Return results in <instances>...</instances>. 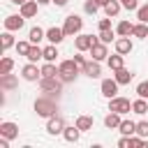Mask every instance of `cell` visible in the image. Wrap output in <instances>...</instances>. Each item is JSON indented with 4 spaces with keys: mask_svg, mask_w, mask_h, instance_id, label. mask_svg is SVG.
<instances>
[{
    "mask_svg": "<svg viewBox=\"0 0 148 148\" xmlns=\"http://www.w3.org/2000/svg\"><path fill=\"white\" fill-rule=\"evenodd\" d=\"M35 111H37V116H42V118H51V116H56V111H58L56 97L44 92L42 97L35 99Z\"/></svg>",
    "mask_w": 148,
    "mask_h": 148,
    "instance_id": "1",
    "label": "cell"
},
{
    "mask_svg": "<svg viewBox=\"0 0 148 148\" xmlns=\"http://www.w3.org/2000/svg\"><path fill=\"white\" fill-rule=\"evenodd\" d=\"M79 69H81V67H79L74 60H62V62L58 65V76H60L65 83H69V81H74V79H76Z\"/></svg>",
    "mask_w": 148,
    "mask_h": 148,
    "instance_id": "2",
    "label": "cell"
},
{
    "mask_svg": "<svg viewBox=\"0 0 148 148\" xmlns=\"http://www.w3.org/2000/svg\"><path fill=\"white\" fill-rule=\"evenodd\" d=\"M62 83H65V81H62L60 76H42V79H39V88H42L46 95H53V97L62 90Z\"/></svg>",
    "mask_w": 148,
    "mask_h": 148,
    "instance_id": "3",
    "label": "cell"
},
{
    "mask_svg": "<svg viewBox=\"0 0 148 148\" xmlns=\"http://www.w3.org/2000/svg\"><path fill=\"white\" fill-rule=\"evenodd\" d=\"M81 28H83V18H81L79 14H69V16L65 18L62 30H65V35H67V37H76V35L81 32Z\"/></svg>",
    "mask_w": 148,
    "mask_h": 148,
    "instance_id": "4",
    "label": "cell"
},
{
    "mask_svg": "<svg viewBox=\"0 0 148 148\" xmlns=\"http://www.w3.org/2000/svg\"><path fill=\"white\" fill-rule=\"evenodd\" d=\"M109 111H116V113H120V116H123V113H130V111H132V102H130L127 97H118V95H116V97L109 99Z\"/></svg>",
    "mask_w": 148,
    "mask_h": 148,
    "instance_id": "5",
    "label": "cell"
},
{
    "mask_svg": "<svg viewBox=\"0 0 148 148\" xmlns=\"http://www.w3.org/2000/svg\"><path fill=\"white\" fill-rule=\"evenodd\" d=\"M97 42H99V39H97V37H92V35H76L74 46H76V51H90Z\"/></svg>",
    "mask_w": 148,
    "mask_h": 148,
    "instance_id": "6",
    "label": "cell"
},
{
    "mask_svg": "<svg viewBox=\"0 0 148 148\" xmlns=\"http://www.w3.org/2000/svg\"><path fill=\"white\" fill-rule=\"evenodd\" d=\"M21 76H23L25 81H37V79H42V67H37L35 62H28V65L21 69Z\"/></svg>",
    "mask_w": 148,
    "mask_h": 148,
    "instance_id": "7",
    "label": "cell"
},
{
    "mask_svg": "<svg viewBox=\"0 0 148 148\" xmlns=\"http://www.w3.org/2000/svg\"><path fill=\"white\" fill-rule=\"evenodd\" d=\"M23 23H25V16H21V14H12V16H7L5 18V30H21L23 28Z\"/></svg>",
    "mask_w": 148,
    "mask_h": 148,
    "instance_id": "8",
    "label": "cell"
},
{
    "mask_svg": "<svg viewBox=\"0 0 148 148\" xmlns=\"http://www.w3.org/2000/svg\"><path fill=\"white\" fill-rule=\"evenodd\" d=\"M118 86H120V83H118L116 79H104V81H102V95L109 97V99L116 97V95H118Z\"/></svg>",
    "mask_w": 148,
    "mask_h": 148,
    "instance_id": "9",
    "label": "cell"
},
{
    "mask_svg": "<svg viewBox=\"0 0 148 148\" xmlns=\"http://www.w3.org/2000/svg\"><path fill=\"white\" fill-rule=\"evenodd\" d=\"M46 132H49V134H62V132H65L62 118H60V116H51L49 123H46Z\"/></svg>",
    "mask_w": 148,
    "mask_h": 148,
    "instance_id": "10",
    "label": "cell"
},
{
    "mask_svg": "<svg viewBox=\"0 0 148 148\" xmlns=\"http://www.w3.org/2000/svg\"><path fill=\"white\" fill-rule=\"evenodd\" d=\"M0 136H7V139H16V136H18V125H16V123H9V120L0 123Z\"/></svg>",
    "mask_w": 148,
    "mask_h": 148,
    "instance_id": "11",
    "label": "cell"
},
{
    "mask_svg": "<svg viewBox=\"0 0 148 148\" xmlns=\"http://www.w3.org/2000/svg\"><path fill=\"white\" fill-rule=\"evenodd\" d=\"M37 9H39V2L37 0H28V2H23L21 5V16H25V18H32V16H37Z\"/></svg>",
    "mask_w": 148,
    "mask_h": 148,
    "instance_id": "12",
    "label": "cell"
},
{
    "mask_svg": "<svg viewBox=\"0 0 148 148\" xmlns=\"http://www.w3.org/2000/svg\"><path fill=\"white\" fill-rule=\"evenodd\" d=\"M90 56H92V60H99V62H102V60H106V58H109L106 44H104V42H97V44L90 49Z\"/></svg>",
    "mask_w": 148,
    "mask_h": 148,
    "instance_id": "13",
    "label": "cell"
},
{
    "mask_svg": "<svg viewBox=\"0 0 148 148\" xmlns=\"http://www.w3.org/2000/svg\"><path fill=\"white\" fill-rule=\"evenodd\" d=\"M65 37H67V35H65V30H62V28H56V25H53V28H49V30H46V39H49L51 44H60Z\"/></svg>",
    "mask_w": 148,
    "mask_h": 148,
    "instance_id": "14",
    "label": "cell"
},
{
    "mask_svg": "<svg viewBox=\"0 0 148 148\" xmlns=\"http://www.w3.org/2000/svg\"><path fill=\"white\" fill-rule=\"evenodd\" d=\"M81 72H83V74H88L90 79H97V76L102 74V69H99V60H88V62H86V67H83Z\"/></svg>",
    "mask_w": 148,
    "mask_h": 148,
    "instance_id": "15",
    "label": "cell"
},
{
    "mask_svg": "<svg viewBox=\"0 0 148 148\" xmlns=\"http://www.w3.org/2000/svg\"><path fill=\"white\" fill-rule=\"evenodd\" d=\"M132 42H130V37H118L116 39V51L118 53H123V56H127V53H132Z\"/></svg>",
    "mask_w": 148,
    "mask_h": 148,
    "instance_id": "16",
    "label": "cell"
},
{
    "mask_svg": "<svg viewBox=\"0 0 148 148\" xmlns=\"http://www.w3.org/2000/svg\"><path fill=\"white\" fill-rule=\"evenodd\" d=\"M16 86H18V81L14 74H0V88L2 90H14Z\"/></svg>",
    "mask_w": 148,
    "mask_h": 148,
    "instance_id": "17",
    "label": "cell"
},
{
    "mask_svg": "<svg viewBox=\"0 0 148 148\" xmlns=\"http://www.w3.org/2000/svg\"><path fill=\"white\" fill-rule=\"evenodd\" d=\"M118 132H120L123 136H132V134H136V123H134V120H120Z\"/></svg>",
    "mask_w": 148,
    "mask_h": 148,
    "instance_id": "18",
    "label": "cell"
},
{
    "mask_svg": "<svg viewBox=\"0 0 148 148\" xmlns=\"http://www.w3.org/2000/svg\"><path fill=\"white\" fill-rule=\"evenodd\" d=\"M132 76H134V74H132L130 69H125V67H120V69H116V74H113V79H116V81H118L120 86H125V83H130V81H132Z\"/></svg>",
    "mask_w": 148,
    "mask_h": 148,
    "instance_id": "19",
    "label": "cell"
},
{
    "mask_svg": "<svg viewBox=\"0 0 148 148\" xmlns=\"http://www.w3.org/2000/svg\"><path fill=\"white\" fill-rule=\"evenodd\" d=\"M62 136H65V141H69V143H76V141H79V136H81V130H79L76 125H74V127H65Z\"/></svg>",
    "mask_w": 148,
    "mask_h": 148,
    "instance_id": "20",
    "label": "cell"
},
{
    "mask_svg": "<svg viewBox=\"0 0 148 148\" xmlns=\"http://www.w3.org/2000/svg\"><path fill=\"white\" fill-rule=\"evenodd\" d=\"M44 37H46V32H44V30H42L39 25H35V28H30V32H28V39H30L32 44H39V42H42Z\"/></svg>",
    "mask_w": 148,
    "mask_h": 148,
    "instance_id": "21",
    "label": "cell"
},
{
    "mask_svg": "<svg viewBox=\"0 0 148 148\" xmlns=\"http://www.w3.org/2000/svg\"><path fill=\"white\" fill-rule=\"evenodd\" d=\"M106 62H109V69H120V67H125V62H123V53H118L116 51V56H109L106 58Z\"/></svg>",
    "mask_w": 148,
    "mask_h": 148,
    "instance_id": "22",
    "label": "cell"
},
{
    "mask_svg": "<svg viewBox=\"0 0 148 148\" xmlns=\"http://www.w3.org/2000/svg\"><path fill=\"white\" fill-rule=\"evenodd\" d=\"M104 125L109 127V130H118L120 127V113H116V111H111L106 118H104Z\"/></svg>",
    "mask_w": 148,
    "mask_h": 148,
    "instance_id": "23",
    "label": "cell"
},
{
    "mask_svg": "<svg viewBox=\"0 0 148 148\" xmlns=\"http://www.w3.org/2000/svg\"><path fill=\"white\" fill-rule=\"evenodd\" d=\"M116 32H118L120 37H130V35L134 32V25H132L130 21H120V23H118V28H116Z\"/></svg>",
    "mask_w": 148,
    "mask_h": 148,
    "instance_id": "24",
    "label": "cell"
},
{
    "mask_svg": "<svg viewBox=\"0 0 148 148\" xmlns=\"http://www.w3.org/2000/svg\"><path fill=\"white\" fill-rule=\"evenodd\" d=\"M25 58H28V62H37V60H39V58H44V49H39V46H37V44H32V46H30V51H28V56H25Z\"/></svg>",
    "mask_w": 148,
    "mask_h": 148,
    "instance_id": "25",
    "label": "cell"
},
{
    "mask_svg": "<svg viewBox=\"0 0 148 148\" xmlns=\"http://www.w3.org/2000/svg\"><path fill=\"white\" fill-rule=\"evenodd\" d=\"M120 0H109L106 5H104V12H106V16H116L118 12H120Z\"/></svg>",
    "mask_w": 148,
    "mask_h": 148,
    "instance_id": "26",
    "label": "cell"
},
{
    "mask_svg": "<svg viewBox=\"0 0 148 148\" xmlns=\"http://www.w3.org/2000/svg\"><path fill=\"white\" fill-rule=\"evenodd\" d=\"M76 127H79L81 132L92 130V118H90V116H79V118H76Z\"/></svg>",
    "mask_w": 148,
    "mask_h": 148,
    "instance_id": "27",
    "label": "cell"
},
{
    "mask_svg": "<svg viewBox=\"0 0 148 148\" xmlns=\"http://www.w3.org/2000/svg\"><path fill=\"white\" fill-rule=\"evenodd\" d=\"M132 111H134L136 116H143V113L148 111V102H146L143 97H139L136 102H132Z\"/></svg>",
    "mask_w": 148,
    "mask_h": 148,
    "instance_id": "28",
    "label": "cell"
},
{
    "mask_svg": "<svg viewBox=\"0 0 148 148\" xmlns=\"http://www.w3.org/2000/svg\"><path fill=\"white\" fill-rule=\"evenodd\" d=\"M134 37H139V39H146L148 37V25L143 23V21H139L136 25H134V32H132Z\"/></svg>",
    "mask_w": 148,
    "mask_h": 148,
    "instance_id": "29",
    "label": "cell"
},
{
    "mask_svg": "<svg viewBox=\"0 0 148 148\" xmlns=\"http://www.w3.org/2000/svg\"><path fill=\"white\" fill-rule=\"evenodd\" d=\"M56 58H58V49H56V44L46 46V49H44V60H46V62H56Z\"/></svg>",
    "mask_w": 148,
    "mask_h": 148,
    "instance_id": "30",
    "label": "cell"
},
{
    "mask_svg": "<svg viewBox=\"0 0 148 148\" xmlns=\"http://www.w3.org/2000/svg\"><path fill=\"white\" fill-rule=\"evenodd\" d=\"M14 69V60L12 58H2L0 60V74H9Z\"/></svg>",
    "mask_w": 148,
    "mask_h": 148,
    "instance_id": "31",
    "label": "cell"
},
{
    "mask_svg": "<svg viewBox=\"0 0 148 148\" xmlns=\"http://www.w3.org/2000/svg\"><path fill=\"white\" fill-rule=\"evenodd\" d=\"M12 46H14V35H12V30H7V32L2 35V51L12 49Z\"/></svg>",
    "mask_w": 148,
    "mask_h": 148,
    "instance_id": "32",
    "label": "cell"
},
{
    "mask_svg": "<svg viewBox=\"0 0 148 148\" xmlns=\"http://www.w3.org/2000/svg\"><path fill=\"white\" fill-rule=\"evenodd\" d=\"M42 76H58V67H56L53 62H46V65L42 67Z\"/></svg>",
    "mask_w": 148,
    "mask_h": 148,
    "instance_id": "33",
    "label": "cell"
},
{
    "mask_svg": "<svg viewBox=\"0 0 148 148\" xmlns=\"http://www.w3.org/2000/svg\"><path fill=\"white\" fill-rule=\"evenodd\" d=\"M30 46H32V42H30V39H28V42H18V44H16V53H18V56H28Z\"/></svg>",
    "mask_w": 148,
    "mask_h": 148,
    "instance_id": "34",
    "label": "cell"
},
{
    "mask_svg": "<svg viewBox=\"0 0 148 148\" xmlns=\"http://www.w3.org/2000/svg\"><path fill=\"white\" fill-rule=\"evenodd\" d=\"M136 18H139V21H143V23H148V2H146V5H141V7L136 9Z\"/></svg>",
    "mask_w": 148,
    "mask_h": 148,
    "instance_id": "35",
    "label": "cell"
},
{
    "mask_svg": "<svg viewBox=\"0 0 148 148\" xmlns=\"http://www.w3.org/2000/svg\"><path fill=\"white\" fill-rule=\"evenodd\" d=\"M136 95H139V97H143V99H148V79H146V81H141V83L136 86Z\"/></svg>",
    "mask_w": 148,
    "mask_h": 148,
    "instance_id": "36",
    "label": "cell"
},
{
    "mask_svg": "<svg viewBox=\"0 0 148 148\" xmlns=\"http://www.w3.org/2000/svg\"><path fill=\"white\" fill-rule=\"evenodd\" d=\"M136 134H139V136H143V139H148V123H146V120L136 123Z\"/></svg>",
    "mask_w": 148,
    "mask_h": 148,
    "instance_id": "37",
    "label": "cell"
},
{
    "mask_svg": "<svg viewBox=\"0 0 148 148\" xmlns=\"http://www.w3.org/2000/svg\"><path fill=\"white\" fill-rule=\"evenodd\" d=\"M83 9H86L88 14H97V9H99V5H97L95 0H86V5H83Z\"/></svg>",
    "mask_w": 148,
    "mask_h": 148,
    "instance_id": "38",
    "label": "cell"
},
{
    "mask_svg": "<svg viewBox=\"0 0 148 148\" xmlns=\"http://www.w3.org/2000/svg\"><path fill=\"white\" fill-rule=\"evenodd\" d=\"M99 42H104V44L113 42V30H99Z\"/></svg>",
    "mask_w": 148,
    "mask_h": 148,
    "instance_id": "39",
    "label": "cell"
},
{
    "mask_svg": "<svg viewBox=\"0 0 148 148\" xmlns=\"http://www.w3.org/2000/svg\"><path fill=\"white\" fill-rule=\"evenodd\" d=\"M130 146H132V148H141V146H143V136H139V134L134 136V134H132V136H130Z\"/></svg>",
    "mask_w": 148,
    "mask_h": 148,
    "instance_id": "40",
    "label": "cell"
},
{
    "mask_svg": "<svg viewBox=\"0 0 148 148\" xmlns=\"http://www.w3.org/2000/svg\"><path fill=\"white\" fill-rule=\"evenodd\" d=\"M120 5H123L125 9H130V12H132V9H139V2H136V0H120Z\"/></svg>",
    "mask_w": 148,
    "mask_h": 148,
    "instance_id": "41",
    "label": "cell"
},
{
    "mask_svg": "<svg viewBox=\"0 0 148 148\" xmlns=\"http://www.w3.org/2000/svg\"><path fill=\"white\" fill-rule=\"evenodd\" d=\"M99 30H111V16L109 18H99Z\"/></svg>",
    "mask_w": 148,
    "mask_h": 148,
    "instance_id": "42",
    "label": "cell"
},
{
    "mask_svg": "<svg viewBox=\"0 0 148 148\" xmlns=\"http://www.w3.org/2000/svg\"><path fill=\"white\" fill-rule=\"evenodd\" d=\"M74 62H76V65H79V67H81V69H83V67H86V62H88V60H86V58H83V56H81V53H79V56H74Z\"/></svg>",
    "mask_w": 148,
    "mask_h": 148,
    "instance_id": "43",
    "label": "cell"
},
{
    "mask_svg": "<svg viewBox=\"0 0 148 148\" xmlns=\"http://www.w3.org/2000/svg\"><path fill=\"white\" fill-rule=\"evenodd\" d=\"M118 146H120V148H130V136H123V139L118 141Z\"/></svg>",
    "mask_w": 148,
    "mask_h": 148,
    "instance_id": "44",
    "label": "cell"
},
{
    "mask_svg": "<svg viewBox=\"0 0 148 148\" xmlns=\"http://www.w3.org/2000/svg\"><path fill=\"white\" fill-rule=\"evenodd\" d=\"M51 2H53V5H56V7H65V5H67V2H69V0H51Z\"/></svg>",
    "mask_w": 148,
    "mask_h": 148,
    "instance_id": "45",
    "label": "cell"
},
{
    "mask_svg": "<svg viewBox=\"0 0 148 148\" xmlns=\"http://www.w3.org/2000/svg\"><path fill=\"white\" fill-rule=\"evenodd\" d=\"M95 2H97V5H99V7H104V5H106V2H109V0H95Z\"/></svg>",
    "mask_w": 148,
    "mask_h": 148,
    "instance_id": "46",
    "label": "cell"
},
{
    "mask_svg": "<svg viewBox=\"0 0 148 148\" xmlns=\"http://www.w3.org/2000/svg\"><path fill=\"white\" fill-rule=\"evenodd\" d=\"M12 2H14V5H18V7H21V5H23V2H28V0H12Z\"/></svg>",
    "mask_w": 148,
    "mask_h": 148,
    "instance_id": "47",
    "label": "cell"
}]
</instances>
